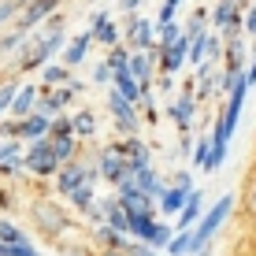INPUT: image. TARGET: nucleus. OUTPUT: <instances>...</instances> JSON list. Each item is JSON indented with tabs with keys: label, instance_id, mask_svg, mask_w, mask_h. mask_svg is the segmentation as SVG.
Listing matches in <instances>:
<instances>
[{
	"label": "nucleus",
	"instance_id": "obj_12",
	"mask_svg": "<svg viewBox=\"0 0 256 256\" xmlns=\"http://www.w3.org/2000/svg\"><path fill=\"white\" fill-rule=\"evenodd\" d=\"M74 100V90L70 86H52V90L45 93V96H38V112H45V116H64V108Z\"/></svg>",
	"mask_w": 256,
	"mask_h": 256
},
{
	"label": "nucleus",
	"instance_id": "obj_23",
	"mask_svg": "<svg viewBox=\"0 0 256 256\" xmlns=\"http://www.w3.org/2000/svg\"><path fill=\"white\" fill-rule=\"evenodd\" d=\"M119 204L126 208V216H138V212H156V197L148 193H116Z\"/></svg>",
	"mask_w": 256,
	"mask_h": 256
},
{
	"label": "nucleus",
	"instance_id": "obj_22",
	"mask_svg": "<svg viewBox=\"0 0 256 256\" xmlns=\"http://www.w3.org/2000/svg\"><path fill=\"white\" fill-rule=\"evenodd\" d=\"M156 212H138V216H130V238H138V242H148L156 230Z\"/></svg>",
	"mask_w": 256,
	"mask_h": 256
},
{
	"label": "nucleus",
	"instance_id": "obj_19",
	"mask_svg": "<svg viewBox=\"0 0 256 256\" xmlns=\"http://www.w3.org/2000/svg\"><path fill=\"white\" fill-rule=\"evenodd\" d=\"M100 208H104V223L116 226L119 234H130V216H126V208L119 204V197H108Z\"/></svg>",
	"mask_w": 256,
	"mask_h": 256
},
{
	"label": "nucleus",
	"instance_id": "obj_37",
	"mask_svg": "<svg viewBox=\"0 0 256 256\" xmlns=\"http://www.w3.org/2000/svg\"><path fill=\"white\" fill-rule=\"evenodd\" d=\"M19 156H22V148H19L15 138H8L4 145H0V164H4V160H19Z\"/></svg>",
	"mask_w": 256,
	"mask_h": 256
},
{
	"label": "nucleus",
	"instance_id": "obj_42",
	"mask_svg": "<svg viewBox=\"0 0 256 256\" xmlns=\"http://www.w3.org/2000/svg\"><path fill=\"white\" fill-rule=\"evenodd\" d=\"M171 186H182V190H193V174H190V171H178V174H174V182H171Z\"/></svg>",
	"mask_w": 256,
	"mask_h": 256
},
{
	"label": "nucleus",
	"instance_id": "obj_13",
	"mask_svg": "<svg viewBox=\"0 0 256 256\" xmlns=\"http://www.w3.org/2000/svg\"><path fill=\"white\" fill-rule=\"evenodd\" d=\"M197 104H200V100L186 90V93L178 96V100L167 104V116L174 119V126H178V130H190V126H193V116H197Z\"/></svg>",
	"mask_w": 256,
	"mask_h": 256
},
{
	"label": "nucleus",
	"instance_id": "obj_21",
	"mask_svg": "<svg viewBox=\"0 0 256 256\" xmlns=\"http://www.w3.org/2000/svg\"><path fill=\"white\" fill-rule=\"evenodd\" d=\"M112 86H116V90L126 96V100H134L138 108H141V82L130 74V70H116V74H112Z\"/></svg>",
	"mask_w": 256,
	"mask_h": 256
},
{
	"label": "nucleus",
	"instance_id": "obj_5",
	"mask_svg": "<svg viewBox=\"0 0 256 256\" xmlns=\"http://www.w3.org/2000/svg\"><path fill=\"white\" fill-rule=\"evenodd\" d=\"M108 112H112V119H116V126L122 130V134H138V104L134 100H126L116 86L108 90Z\"/></svg>",
	"mask_w": 256,
	"mask_h": 256
},
{
	"label": "nucleus",
	"instance_id": "obj_34",
	"mask_svg": "<svg viewBox=\"0 0 256 256\" xmlns=\"http://www.w3.org/2000/svg\"><path fill=\"white\" fill-rule=\"evenodd\" d=\"M171 226L167 223H156V230H152V238H148V245H152V249H167V245H171Z\"/></svg>",
	"mask_w": 256,
	"mask_h": 256
},
{
	"label": "nucleus",
	"instance_id": "obj_8",
	"mask_svg": "<svg viewBox=\"0 0 256 256\" xmlns=\"http://www.w3.org/2000/svg\"><path fill=\"white\" fill-rule=\"evenodd\" d=\"M122 41H126L130 48H152L156 45V26L134 12V15H126V34H122Z\"/></svg>",
	"mask_w": 256,
	"mask_h": 256
},
{
	"label": "nucleus",
	"instance_id": "obj_33",
	"mask_svg": "<svg viewBox=\"0 0 256 256\" xmlns=\"http://www.w3.org/2000/svg\"><path fill=\"white\" fill-rule=\"evenodd\" d=\"M74 134V122H70V116H56L48 126V138H70Z\"/></svg>",
	"mask_w": 256,
	"mask_h": 256
},
{
	"label": "nucleus",
	"instance_id": "obj_27",
	"mask_svg": "<svg viewBox=\"0 0 256 256\" xmlns=\"http://www.w3.org/2000/svg\"><path fill=\"white\" fill-rule=\"evenodd\" d=\"M130 52L134 48H130L126 41H119L116 48H108V60H104V64H108L112 70H130Z\"/></svg>",
	"mask_w": 256,
	"mask_h": 256
},
{
	"label": "nucleus",
	"instance_id": "obj_17",
	"mask_svg": "<svg viewBox=\"0 0 256 256\" xmlns=\"http://www.w3.org/2000/svg\"><path fill=\"white\" fill-rule=\"evenodd\" d=\"M90 45H93V34H90V30H82L78 38H70L67 45H64V64H67L70 70H74V67H78V64L86 60V52H90Z\"/></svg>",
	"mask_w": 256,
	"mask_h": 256
},
{
	"label": "nucleus",
	"instance_id": "obj_36",
	"mask_svg": "<svg viewBox=\"0 0 256 256\" xmlns=\"http://www.w3.org/2000/svg\"><path fill=\"white\" fill-rule=\"evenodd\" d=\"M178 4H182V0H164V8H160V15H156V22H160V26L174 22V12H178Z\"/></svg>",
	"mask_w": 256,
	"mask_h": 256
},
{
	"label": "nucleus",
	"instance_id": "obj_20",
	"mask_svg": "<svg viewBox=\"0 0 256 256\" xmlns=\"http://www.w3.org/2000/svg\"><path fill=\"white\" fill-rule=\"evenodd\" d=\"M197 219H200V193L193 190L190 200L182 204V212L174 216V226H178V230H193V226H197Z\"/></svg>",
	"mask_w": 256,
	"mask_h": 256
},
{
	"label": "nucleus",
	"instance_id": "obj_7",
	"mask_svg": "<svg viewBox=\"0 0 256 256\" xmlns=\"http://www.w3.org/2000/svg\"><path fill=\"white\" fill-rule=\"evenodd\" d=\"M56 8H60V0H30V4L19 12V19H15L12 26H15V30H22V34H34L52 12H56Z\"/></svg>",
	"mask_w": 256,
	"mask_h": 256
},
{
	"label": "nucleus",
	"instance_id": "obj_29",
	"mask_svg": "<svg viewBox=\"0 0 256 256\" xmlns=\"http://www.w3.org/2000/svg\"><path fill=\"white\" fill-rule=\"evenodd\" d=\"M167 256H193V230H178L167 245Z\"/></svg>",
	"mask_w": 256,
	"mask_h": 256
},
{
	"label": "nucleus",
	"instance_id": "obj_43",
	"mask_svg": "<svg viewBox=\"0 0 256 256\" xmlns=\"http://www.w3.org/2000/svg\"><path fill=\"white\" fill-rule=\"evenodd\" d=\"M141 8V0H119V12H126V15H134Z\"/></svg>",
	"mask_w": 256,
	"mask_h": 256
},
{
	"label": "nucleus",
	"instance_id": "obj_28",
	"mask_svg": "<svg viewBox=\"0 0 256 256\" xmlns=\"http://www.w3.org/2000/svg\"><path fill=\"white\" fill-rule=\"evenodd\" d=\"M26 41H30V34H22V30H8V34H0V56L26 48Z\"/></svg>",
	"mask_w": 256,
	"mask_h": 256
},
{
	"label": "nucleus",
	"instance_id": "obj_15",
	"mask_svg": "<svg viewBox=\"0 0 256 256\" xmlns=\"http://www.w3.org/2000/svg\"><path fill=\"white\" fill-rule=\"evenodd\" d=\"M116 145L122 148V156L130 160V167H148V164H152V156H148V145H145L138 134H126L122 141H116Z\"/></svg>",
	"mask_w": 256,
	"mask_h": 256
},
{
	"label": "nucleus",
	"instance_id": "obj_16",
	"mask_svg": "<svg viewBox=\"0 0 256 256\" xmlns=\"http://www.w3.org/2000/svg\"><path fill=\"white\" fill-rule=\"evenodd\" d=\"M30 112H38V86H34V82H22L19 93H15V100H12V116H15V119H26Z\"/></svg>",
	"mask_w": 256,
	"mask_h": 256
},
{
	"label": "nucleus",
	"instance_id": "obj_44",
	"mask_svg": "<svg viewBox=\"0 0 256 256\" xmlns=\"http://www.w3.org/2000/svg\"><path fill=\"white\" fill-rule=\"evenodd\" d=\"M245 82H249V86H256V60H252L249 67H245Z\"/></svg>",
	"mask_w": 256,
	"mask_h": 256
},
{
	"label": "nucleus",
	"instance_id": "obj_25",
	"mask_svg": "<svg viewBox=\"0 0 256 256\" xmlns=\"http://www.w3.org/2000/svg\"><path fill=\"white\" fill-rule=\"evenodd\" d=\"M41 82H45V86H67L70 82V67L67 64H52V60H48V64L41 67Z\"/></svg>",
	"mask_w": 256,
	"mask_h": 256
},
{
	"label": "nucleus",
	"instance_id": "obj_4",
	"mask_svg": "<svg viewBox=\"0 0 256 256\" xmlns=\"http://www.w3.org/2000/svg\"><path fill=\"white\" fill-rule=\"evenodd\" d=\"M96 164H86V160H67L64 167L56 171V190L60 193H70V190H78L82 182H93L96 178Z\"/></svg>",
	"mask_w": 256,
	"mask_h": 256
},
{
	"label": "nucleus",
	"instance_id": "obj_3",
	"mask_svg": "<svg viewBox=\"0 0 256 256\" xmlns=\"http://www.w3.org/2000/svg\"><path fill=\"white\" fill-rule=\"evenodd\" d=\"M164 178L152 171V164L148 167H130L126 174L116 182V193H148V197H156L160 200V193H164Z\"/></svg>",
	"mask_w": 256,
	"mask_h": 256
},
{
	"label": "nucleus",
	"instance_id": "obj_10",
	"mask_svg": "<svg viewBox=\"0 0 256 256\" xmlns=\"http://www.w3.org/2000/svg\"><path fill=\"white\" fill-rule=\"evenodd\" d=\"M186 60H190V38L182 34L174 45H160V70L164 74H178L182 67H186Z\"/></svg>",
	"mask_w": 256,
	"mask_h": 256
},
{
	"label": "nucleus",
	"instance_id": "obj_18",
	"mask_svg": "<svg viewBox=\"0 0 256 256\" xmlns=\"http://www.w3.org/2000/svg\"><path fill=\"white\" fill-rule=\"evenodd\" d=\"M190 193H193V190H182V186H167V190L160 193V200H156V208H160L164 216H178V212H182V204L190 200Z\"/></svg>",
	"mask_w": 256,
	"mask_h": 256
},
{
	"label": "nucleus",
	"instance_id": "obj_49",
	"mask_svg": "<svg viewBox=\"0 0 256 256\" xmlns=\"http://www.w3.org/2000/svg\"><path fill=\"white\" fill-rule=\"evenodd\" d=\"M26 4H30V0H22V8H26Z\"/></svg>",
	"mask_w": 256,
	"mask_h": 256
},
{
	"label": "nucleus",
	"instance_id": "obj_47",
	"mask_svg": "<svg viewBox=\"0 0 256 256\" xmlns=\"http://www.w3.org/2000/svg\"><path fill=\"white\" fill-rule=\"evenodd\" d=\"M208 249H212V245H208ZM208 249H200V252H193V256H208Z\"/></svg>",
	"mask_w": 256,
	"mask_h": 256
},
{
	"label": "nucleus",
	"instance_id": "obj_24",
	"mask_svg": "<svg viewBox=\"0 0 256 256\" xmlns=\"http://www.w3.org/2000/svg\"><path fill=\"white\" fill-rule=\"evenodd\" d=\"M193 167H200V171H216V164H212V134L193 141Z\"/></svg>",
	"mask_w": 256,
	"mask_h": 256
},
{
	"label": "nucleus",
	"instance_id": "obj_9",
	"mask_svg": "<svg viewBox=\"0 0 256 256\" xmlns=\"http://www.w3.org/2000/svg\"><path fill=\"white\" fill-rule=\"evenodd\" d=\"M96 171H100L104 178H108L112 186H116V182L122 178V174L130 171V160L122 156V148H119V145H108L100 156H96Z\"/></svg>",
	"mask_w": 256,
	"mask_h": 256
},
{
	"label": "nucleus",
	"instance_id": "obj_14",
	"mask_svg": "<svg viewBox=\"0 0 256 256\" xmlns=\"http://www.w3.org/2000/svg\"><path fill=\"white\" fill-rule=\"evenodd\" d=\"M34 216H38L41 230H45L48 238H52V234H64V230H67V216H64V212H60L56 204H48V200H41V204L34 208Z\"/></svg>",
	"mask_w": 256,
	"mask_h": 256
},
{
	"label": "nucleus",
	"instance_id": "obj_41",
	"mask_svg": "<svg viewBox=\"0 0 256 256\" xmlns=\"http://www.w3.org/2000/svg\"><path fill=\"white\" fill-rule=\"evenodd\" d=\"M112 74H116V70H112L108 64H96L93 67V82H112Z\"/></svg>",
	"mask_w": 256,
	"mask_h": 256
},
{
	"label": "nucleus",
	"instance_id": "obj_11",
	"mask_svg": "<svg viewBox=\"0 0 256 256\" xmlns=\"http://www.w3.org/2000/svg\"><path fill=\"white\" fill-rule=\"evenodd\" d=\"M90 34H93V41H100L104 48H116L119 41H122V30L116 22H112V15L108 12H93V19H90Z\"/></svg>",
	"mask_w": 256,
	"mask_h": 256
},
{
	"label": "nucleus",
	"instance_id": "obj_30",
	"mask_svg": "<svg viewBox=\"0 0 256 256\" xmlns=\"http://www.w3.org/2000/svg\"><path fill=\"white\" fill-rule=\"evenodd\" d=\"M70 122H74V138H93L96 134V119H93L90 108L78 112V116H70Z\"/></svg>",
	"mask_w": 256,
	"mask_h": 256
},
{
	"label": "nucleus",
	"instance_id": "obj_45",
	"mask_svg": "<svg viewBox=\"0 0 256 256\" xmlns=\"http://www.w3.org/2000/svg\"><path fill=\"white\" fill-rule=\"evenodd\" d=\"M104 256H130V252H126V249H108Z\"/></svg>",
	"mask_w": 256,
	"mask_h": 256
},
{
	"label": "nucleus",
	"instance_id": "obj_40",
	"mask_svg": "<svg viewBox=\"0 0 256 256\" xmlns=\"http://www.w3.org/2000/svg\"><path fill=\"white\" fill-rule=\"evenodd\" d=\"M245 38H256V4L245 8Z\"/></svg>",
	"mask_w": 256,
	"mask_h": 256
},
{
	"label": "nucleus",
	"instance_id": "obj_6",
	"mask_svg": "<svg viewBox=\"0 0 256 256\" xmlns=\"http://www.w3.org/2000/svg\"><path fill=\"white\" fill-rule=\"evenodd\" d=\"M48 126H52V116H45V112H30L26 119L4 122V134H8V138H26V141H38V138H48Z\"/></svg>",
	"mask_w": 256,
	"mask_h": 256
},
{
	"label": "nucleus",
	"instance_id": "obj_31",
	"mask_svg": "<svg viewBox=\"0 0 256 256\" xmlns=\"http://www.w3.org/2000/svg\"><path fill=\"white\" fill-rule=\"evenodd\" d=\"M52 148H56L60 164H67V160H74V156H78V138L74 134H70V138H52Z\"/></svg>",
	"mask_w": 256,
	"mask_h": 256
},
{
	"label": "nucleus",
	"instance_id": "obj_26",
	"mask_svg": "<svg viewBox=\"0 0 256 256\" xmlns=\"http://www.w3.org/2000/svg\"><path fill=\"white\" fill-rule=\"evenodd\" d=\"M242 212L249 219H256V167L249 171V178H245V186H242Z\"/></svg>",
	"mask_w": 256,
	"mask_h": 256
},
{
	"label": "nucleus",
	"instance_id": "obj_35",
	"mask_svg": "<svg viewBox=\"0 0 256 256\" xmlns=\"http://www.w3.org/2000/svg\"><path fill=\"white\" fill-rule=\"evenodd\" d=\"M0 242H4V245H15V242H22V230L12 223V219H0Z\"/></svg>",
	"mask_w": 256,
	"mask_h": 256
},
{
	"label": "nucleus",
	"instance_id": "obj_1",
	"mask_svg": "<svg viewBox=\"0 0 256 256\" xmlns=\"http://www.w3.org/2000/svg\"><path fill=\"white\" fill-rule=\"evenodd\" d=\"M230 212H234V197H219L216 204H212L204 216L197 219V226H193V252L208 249L212 238H216V230L226 223V219H230Z\"/></svg>",
	"mask_w": 256,
	"mask_h": 256
},
{
	"label": "nucleus",
	"instance_id": "obj_46",
	"mask_svg": "<svg viewBox=\"0 0 256 256\" xmlns=\"http://www.w3.org/2000/svg\"><path fill=\"white\" fill-rule=\"evenodd\" d=\"M0 256H8V245H4V242H0Z\"/></svg>",
	"mask_w": 256,
	"mask_h": 256
},
{
	"label": "nucleus",
	"instance_id": "obj_2",
	"mask_svg": "<svg viewBox=\"0 0 256 256\" xmlns=\"http://www.w3.org/2000/svg\"><path fill=\"white\" fill-rule=\"evenodd\" d=\"M22 164H26V171L30 174H41V178H48V174H56L60 167V156H56V148H52V138H38V141H30V148L22 152Z\"/></svg>",
	"mask_w": 256,
	"mask_h": 256
},
{
	"label": "nucleus",
	"instance_id": "obj_32",
	"mask_svg": "<svg viewBox=\"0 0 256 256\" xmlns=\"http://www.w3.org/2000/svg\"><path fill=\"white\" fill-rule=\"evenodd\" d=\"M19 78H8V82H0V116L4 112H12V100H15V93H19Z\"/></svg>",
	"mask_w": 256,
	"mask_h": 256
},
{
	"label": "nucleus",
	"instance_id": "obj_48",
	"mask_svg": "<svg viewBox=\"0 0 256 256\" xmlns=\"http://www.w3.org/2000/svg\"><path fill=\"white\" fill-rule=\"evenodd\" d=\"M252 242H256V219H252Z\"/></svg>",
	"mask_w": 256,
	"mask_h": 256
},
{
	"label": "nucleus",
	"instance_id": "obj_39",
	"mask_svg": "<svg viewBox=\"0 0 256 256\" xmlns=\"http://www.w3.org/2000/svg\"><path fill=\"white\" fill-rule=\"evenodd\" d=\"M8 256H41V252H38V249H34V245H30V242L22 238V242L8 245Z\"/></svg>",
	"mask_w": 256,
	"mask_h": 256
},
{
	"label": "nucleus",
	"instance_id": "obj_38",
	"mask_svg": "<svg viewBox=\"0 0 256 256\" xmlns=\"http://www.w3.org/2000/svg\"><path fill=\"white\" fill-rule=\"evenodd\" d=\"M126 252H130V256H156L152 245H148V242H138V238H130V242H126Z\"/></svg>",
	"mask_w": 256,
	"mask_h": 256
}]
</instances>
